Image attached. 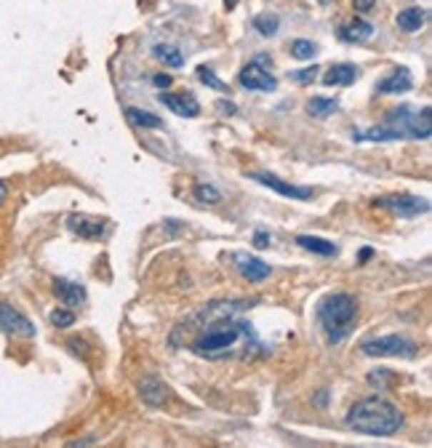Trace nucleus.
<instances>
[{"instance_id": "obj_1", "label": "nucleus", "mask_w": 432, "mask_h": 448, "mask_svg": "<svg viewBox=\"0 0 432 448\" xmlns=\"http://www.w3.org/2000/svg\"><path fill=\"white\" fill-rule=\"evenodd\" d=\"M246 305H221L224 312H211L203 310L201 320H206L198 334L192 336L190 350L198 357H209V360H219V357H238L248 355L251 347H259V339L253 334V326L241 317V310Z\"/></svg>"}, {"instance_id": "obj_2", "label": "nucleus", "mask_w": 432, "mask_h": 448, "mask_svg": "<svg viewBox=\"0 0 432 448\" xmlns=\"http://www.w3.org/2000/svg\"><path fill=\"white\" fill-rule=\"evenodd\" d=\"M430 136V107H411V104H401V107L390 110L382 118V123L368 131H352L355 142H398V139L427 142Z\"/></svg>"}, {"instance_id": "obj_3", "label": "nucleus", "mask_w": 432, "mask_h": 448, "mask_svg": "<svg viewBox=\"0 0 432 448\" xmlns=\"http://www.w3.org/2000/svg\"><path fill=\"white\" fill-rule=\"evenodd\" d=\"M347 424L363 435L387 438L403 427V414L398 411V406H392L384 397H363L361 403L350 408Z\"/></svg>"}, {"instance_id": "obj_4", "label": "nucleus", "mask_w": 432, "mask_h": 448, "mask_svg": "<svg viewBox=\"0 0 432 448\" xmlns=\"http://www.w3.org/2000/svg\"><path fill=\"white\" fill-rule=\"evenodd\" d=\"M318 323L331 345H339L358 323V302L350 294H328L318 305Z\"/></svg>"}, {"instance_id": "obj_5", "label": "nucleus", "mask_w": 432, "mask_h": 448, "mask_svg": "<svg viewBox=\"0 0 432 448\" xmlns=\"http://www.w3.org/2000/svg\"><path fill=\"white\" fill-rule=\"evenodd\" d=\"M361 350H363V355H368V357H413L416 355V345L401 334L366 339L361 345Z\"/></svg>"}, {"instance_id": "obj_6", "label": "nucleus", "mask_w": 432, "mask_h": 448, "mask_svg": "<svg viewBox=\"0 0 432 448\" xmlns=\"http://www.w3.org/2000/svg\"><path fill=\"white\" fill-rule=\"evenodd\" d=\"M267 64H272L264 54H259L251 64H246L241 70V86L246 91H275L278 88V81L272 78V72L267 70Z\"/></svg>"}, {"instance_id": "obj_7", "label": "nucleus", "mask_w": 432, "mask_h": 448, "mask_svg": "<svg viewBox=\"0 0 432 448\" xmlns=\"http://www.w3.org/2000/svg\"><path fill=\"white\" fill-rule=\"evenodd\" d=\"M373 205H382L401 219H413V216H422L430 211V200L416 198V195H387V198H379Z\"/></svg>"}, {"instance_id": "obj_8", "label": "nucleus", "mask_w": 432, "mask_h": 448, "mask_svg": "<svg viewBox=\"0 0 432 448\" xmlns=\"http://www.w3.org/2000/svg\"><path fill=\"white\" fill-rule=\"evenodd\" d=\"M0 331L6 336H16V339H32L35 336V326L9 302H0Z\"/></svg>"}, {"instance_id": "obj_9", "label": "nucleus", "mask_w": 432, "mask_h": 448, "mask_svg": "<svg viewBox=\"0 0 432 448\" xmlns=\"http://www.w3.org/2000/svg\"><path fill=\"white\" fill-rule=\"evenodd\" d=\"M232 262H235V270L241 273L248 283H261V280H267L272 273V267L264 262V259H259V256L253 254H235L232 256Z\"/></svg>"}, {"instance_id": "obj_10", "label": "nucleus", "mask_w": 432, "mask_h": 448, "mask_svg": "<svg viewBox=\"0 0 432 448\" xmlns=\"http://www.w3.org/2000/svg\"><path fill=\"white\" fill-rule=\"evenodd\" d=\"M251 179H256V182H261L264 187L275 190V193L283 195V198H293V200H310L312 198L310 187H293V184L278 179L275 173H251Z\"/></svg>"}, {"instance_id": "obj_11", "label": "nucleus", "mask_w": 432, "mask_h": 448, "mask_svg": "<svg viewBox=\"0 0 432 448\" xmlns=\"http://www.w3.org/2000/svg\"><path fill=\"white\" fill-rule=\"evenodd\" d=\"M161 102L174 112V115H179V118H198L201 115V104L198 99L192 96V93H169L163 91Z\"/></svg>"}, {"instance_id": "obj_12", "label": "nucleus", "mask_w": 432, "mask_h": 448, "mask_svg": "<svg viewBox=\"0 0 432 448\" xmlns=\"http://www.w3.org/2000/svg\"><path fill=\"white\" fill-rule=\"evenodd\" d=\"M54 294H56V299H61L67 307L86 305V288H83L81 283L67 280V278H56V280H54Z\"/></svg>"}, {"instance_id": "obj_13", "label": "nucleus", "mask_w": 432, "mask_h": 448, "mask_svg": "<svg viewBox=\"0 0 432 448\" xmlns=\"http://www.w3.org/2000/svg\"><path fill=\"white\" fill-rule=\"evenodd\" d=\"M358 78H361V67H355L350 61H342V64H333V67L326 70L323 86H352Z\"/></svg>"}, {"instance_id": "obj_14", "label": "nucleus", "mask_w": 432, "mask_h": 448, "mask_svg": "<svg viewBox=\"0 0 432 448\" xmlns=\"http://www.w3.org/2000/svg\"><path fill=\"white\" fill-rule=\"evenodd\" d=\"M67 227H70L75 235L89 238V240H96V238L104 235V222L91 219V216H83V214H72L70 219H67Z\"/></svg>"}, {"instance_id": "obj_15", "label": "nucleus", "mask_w": 432, "mask_h": 448, "mask_svg": "<svg viewBox=\"0 0 432 448\" xmlns=\"http://www.w3.org/2000/svg\"><path fill=\"white\" fill-rule=\"evenodd\" d=\"M411 88H413L411 70H406V67H398L390 78H384V81L376 86L379 93H406V91H411Z\"/></svg>"}, {"instance_id": "obj_16", "label": "nucleus", "mask_w": 432, "mask_h": 448, "mask_svg": "<svg viewBox=\"0 0 432 448\" xmlns=\"http://www.w3.org/2000/svg\"><path fill=\"white\" fill-rule=\"evenodd\" d=\"M373 35V24L363 19H352L350 24H342L339 27V38L344 43H366Z\"/></svg>"}, {"instance_id": "obj_17", "label": "nucleus", "mask_w": 432, "mask_h": 448, "mask_svg": "<svg viewBox=\"0 0 432 448\" xmlns=\"http://www.w3.org/2000/svg\"><path fill=\"white\" fill-rule=\"evenodd\" d=\"M139 395L144 397V403H150V406H163V400H166V395H169V390H166V385H163L161 379L147 377L139 385Z\"/></svg>"}, {"instance_id": "obj_18", "label": "nucleus", "mask_w": 432, "mask_h": 448, "mask_svg": "<svg viewBox=\"0 0 432 448\" xmlns=\"http://www.w3.org/2000/svg\"><path fill=\"white\" fill-rule=\"evenodd\" d=\"M424 21H427V11L424 9H406L401 11L398 16H395V24L401 27L403 32H416V30H422L424 27Z\"/></svg>"}, {"instance_id": "obj_19", "label": "nucleus", "mask_w": 432, "mask_h": 448, "mask_svg": "<svg viewBox=\"0 0 432 448\" xmlns=\"http://www.w3.org/2000/svg\"><path fill=\"white\" fill-rule=\"evenodd\" d=\"M296 245H302V248H307L310 254H318V256H336L339 254L336 243H331V240H323V238H312V235H299V238H296Z\"/></svg>"}, {"instance_id": "obj_20", "label": "nucleus", "mask_w": 432, "mask_h": 448, "mask_svg": "<svg viewBox=\"0 0 432 448\" xmlns=\"http://www.w3.org/2000/svg\"><path fill=\"white\" fill-rule=\"evenodd\" d=\"M152 54H155V59H161L163 64H169V67H174V70L184 67V56H181V51L176 49V46H169V43H158V46L152 49Z\"/></svg>"}, {"instance_id": "obj_21", "label": "nucleus", "mask_w": 432, "mask_h": 448, "mask_svg": "<svg viewBox=\"0 0 432 448\" xmlns=\"http://www.w3.org/2000/svg\"><path fill=\"white\" fill-rule=\"evenodd\" d=\"M126 118H129L134 126H139V128H163V121L155 112L139 110V107H129V110H126Z\"/></svg>"}, {"instance_id": "obj_22", "label": "nucleus", "mask_w": 432, "mask_h": 448, "mask_svg": "<svg viewBox=\"0 0 432 448\" xmlns=\"http://www.w3.org/2000/svg\"><path fill=\"white\" fill-rule=\"evenodd\" d=\"M339 110V102L336 99H328V96H312L310 102H307V112H310L312 118H328L333 112Z\"/></svg>"}, {"instance_id": "obj_23", "label": "nucleus", "mask_w": 432, "mask_h": 448, "mask_svg": "<svg viewBox=\"0 0 432 448\" xmlns=\"http://www.w3.org/2000/svg\"><path fill=\"white\" fill-rule=\"evenodd\" d=\"M321 51L318 49V43H312V41H304V38H296V41L291 43V56L293 59H312L315 54Z\"/></svg>"}, {"instance_id": "obj_24", "label": "nucleus", "mask_w": 432, "mask_h": 448, "mask_svg": "<svg viewBox=\"0 0 432 448\" xmlns=\"http://www.w3.org/2000/svg\"><path fill=\"white\" fill-rule=\"evenodd\" d=\"M278 27H281L278 16H270V14L253 16V30H259V35H264V38H272V35L278 32Z\"/></svg>"}, {"instance_id": "obj_25", "label": "nucleus", "mask_w": 432, "mask_h": 448, "mask_svg": "<svg viewBox=\"0 0 432 448\" xmlns=\"http://www.w3.org/2000/svg\"><path fill=\"white\" fill-rule=\"evenodd\" d=\"M198 81H201L203 86H209V88H214V91H230V88H227V83L219 81V78L214 75L211 67H198Z\"/></svg>"}, {"instance_id": "obj_26", "label": "nucleus", "mask_w": 432, "mask_h": 448, "mask_svg": "<svg viewBox=\"0 0 432 448\" xmlns=\"http://www.w3.org/2000/svg\"><path fill=\"white\" fill-rule=\"evenodd\" d=\"M51 323L56 328H70L75 323V312H72L70 307H56L54 312H51Z\"/></svg>"}, {"instance_id": "obj_27", "label": "nucleus", "mask_w": 432, "mask_h": 448, "mask_svg": "<svg viewBox=\"0 0 432 448\" xmlns=\"http://www.w3.org/2000/svg\"><path fill=\"white\" fill-rule=\"evenodd\" d=\"M219 190H214L211 184H195V200L198 203H219Z\"/></svg>"}, {"instance_id": "obj_28", "label": "nucleus", "mask_w": 432, "mask_h": 448, "mask_svg": "<svg viewBox=\"0 0 432 448\" xmlns=\"http://www.w3.org/2000/svg\"><path fill=\"white\" fill-rule=\"evenodd\" d=\"M315 75H318V67H315V64H312V67H307V70L291 72V78L299 83V86H307V83H312V81H315Z\"/></svg>"}, {"instance_id": "obj_29", "label": "nucleus", "mask_w": 432, "mask_h": 448, "mask_svg": "<svg viewBox=\"0 0 432 448\" xmlns=\"http://www.w3.org/2000/svg\"><path fill=\"white\" fill-rule=\"evenodd\" d=\"M152 83H155L158 88H163V91H169V88H171V83H174V78H171V75H166V72H161V75H155V78H152Z\"/></svg>"}, {"instance_id": "obj_30", "label": "nucleus", "mask_w": 432, "mask_h": 448, "mask_svg": "<svg viewBox=\"0 0 432 448\" xmlns=\"http://www.w3.org/2000/svg\"><path fill=\"white\" fill-rule=\"evenodd\" d=\"M352 6H355L358 14H368V11L376 6V0H352Z\"/></svg>"}, {"instance_id": "obj_31", "label": "nucleus", "mask_w": 432, "mask_h": 448, "mask_svg": "<svg viewBox=\"0 0 432 448\" xmlns=\"http://www.w3.org/2000/svg\"><path fill=\"white\" fill-rule=\"evenodd\" d=\"M253 243H256V248H264V245L270 243V235H267V233H256Z\"/></svg>"}, {"instance_id": "obj_32", "label": "nucleus", "mask_w": 432, "mask_h": 448, "mask_svg": "<svg viewBox=\"0 0 432 448\" xmlns=\"http://www.w3.org/2000/svg\"><path fill=\"white\" fill-rule=\"evenodd\" d=\"M371 254H373L371 248H363V251H361V262H366V259H368Z\"/></svg>"}, {"instance_id": "obj_33", "label": "nucleus", "mask_w": 432, "mask_h": 448, "mask_svg": "<svg viewBox=\"0 0 432 448\" xmlns=\"http://www.w3.org/2000/svg\"><path fill=\"white\" fill-rule=\"evenodd\" d=\"M219 110H221V112H235V107H232V104H224V102H221V104H219Z\"/></svg>"}, {"instance_id": "obj_34", "label": "nucleus", "mask_w": 432, "mask_h": 448, "mask_svg": "<svg viewBox=\"0 0 432 448\" xmlns=\"http://www.w3.org/2000/svg\"><path fill=\"white\" fill-rule=\"evenodd\" d=\"M3 200H6V184H0V205H3Z\"/></svg>"}, {"instance_id": "obj_35", "label": "nucleus", "mask_w": 432, "mask_h": 448, "mask_svg": "<svg viewBox=\"0 0 432 448\" xmlns=\"http://www.w3.org/2000/svg\"><path fill=\"white\" fill-rule=\"evenodd\" d=\"M235 3H238V0H227V9H235Z\"/></svg>"}, {"instance_id": "obj_36", "label": "nucleus", "mask_w": 432, "mask_h": 448, "mask_svg": "<svg viewBox=\"0 0 432 448\" xmlns=\"http://www.w3.org/2000/svg\"><path fill=\"white\" fill-rule=\"evenodd\" d=\"M321 3H331V0H321Z\"/></svg>"}]
</instances>
